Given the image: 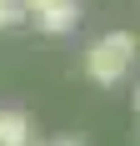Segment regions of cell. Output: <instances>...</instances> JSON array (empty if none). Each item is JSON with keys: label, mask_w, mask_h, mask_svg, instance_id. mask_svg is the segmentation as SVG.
Returning <instances> with one entry per match:
<instances>
[{"label": "cell", "mask_w": 140, "mask_h": 146, "mask_svg": "<svg viewBox=\"0 0 140 146\" xmlns=\"http://www.w3.org/2000/svg\"><path fill=\"white\" fill-rule=\"evenodd\" d=\"M135 56H140L135 35H130V30H110V35L90 40V50H85V76H90L95 86H115V81L130 76Z\"/></svg>", "instance_id": "1"}, {"label": "cell", "mask_w": 140, "mask_h": 146, "mask_svg": "<svg viewBox=\"0 0 140 146\" xmlns=\"http://www.w3.org/2000/svg\"><path fill=\"white\" fill-rule=\"evenodd\" d=\"M35 15V30H45V35H65V30L80 25V0H45Z\"/></svg>", "instance_id": "2"}, {"label": "cell", "mask_w": 140, "mask_h": 146, "mask_svg": "<svg viewBox=\"0 0 140 146\" xmlns=\"http://www.w3.org/2000/svg\"><path fill=\"white\" fill-rule=\"evenodd\" d=\"M30 116L25 111H15V106H5L0 111V146H30Z\"/></svg>", "instance_id": "3"}, {"label": "cell", "mask_w": 140, "mask_h": 146, "mask_svg": "<svg viewBox=\"0 0 140 146\" xmlns=\"http://www.w3.org/2000/svg\"><path fill=\"white\" fill-rule=\"evenodd\" d=\"M20 20H25V5H20V0H0V30L20 25Z\"/></svg>", "instance_id": "4"}, {"label": "cell", "mask_w": 140, "mask_h": 146, "mask_svg": "<svg viewBox=\"0 0 140 146\" xmlns=\"http://www.w3.org/2000/svg\"><path fill=\"white\" fill-rule=\"evenodd\" d=\"M50 146H85L80 136H60V141H50Z\"/></svg>", "instance_id": "5"}, {"label": "cell", "mask_w": 140, "mask_h": 146, "mask_svg": "<svg viewBox=\"0 0 140 146\" xmlns=\"http://www.w3.org/2000/svg\"><path fill=\"white\" fill-rule=\"evenodd\" d=\"M20 5H25V15H30V10H40V5H45V0H20Z\"/></svg>", "instance_id": "6"}, {"label": "cell", "mask_w": 140, "mask_h": 146, "mask_svg": "<svg viewBox=\"0 0 140 146\" xmlns=\"http://www.w3.org/2000/svg\"><path fill=\"white\" fill-rule=\"evenodd\" d=\"M135 111H140V86H135Z\"/></svg>", "instance_id": "7"}, {"label": "cell", "mask_w": 140, "mask_h": 146, "mask_svg": "<svg viewBox=\"0 0 140 146\" xmlns=\"http://www.w3.org/2000/svg\"><path fill=\"white\" fill-rule=\"evenodd\" d=\"M30 146H50V141H30Z\"/></svg>", "instance_id": "8"}]
</instances>
